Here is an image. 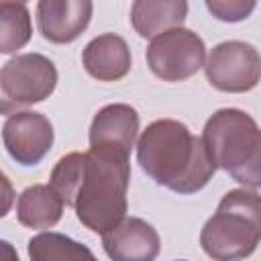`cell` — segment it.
<instances>
[{
	"label": "cell",
	"mask_w": 261,
	"mask_h": 261,
	"mask_svg": "<svg viewBox=\"0 0 261 261\" xmlns=\"http://www.w3.org/2000/svg\"><path fill=\"white\" fill-rule=\"evenodd\" d=\"M90 0H41L37 4V27L45 41L65 45L75 41L92 20Z\"/></svg>",
	"instance_id": "cell-10"
},
{
	"label": "cell",
	"mask_w": 261,
	"mask_h": 261,
	"mask_svg": "<svg viewBox=\"0 0 261 261\" xmlns=\"http://www.w3.org/2000/svg\"><path fill=\"white\" fill-rule=\"evenodd\" d=\"M202 141L216 163L247 190L261 188V128L239 108H220L204 124Z\"/></svg>",
	"instance_id": "cell-3"
},
{
	"label": "cell",
	"mask_w": 261,
	"mask_h": 261,
	"mask_svg": "<svg viewBox=\"0 0 261 261\" xmlns=\"http://www.w3.org/2000/svg\"><path fill=\"white\" fill-rule=\"evenodd\" d=\"M82 65L98 82H118L133 67L128 43L114 33L98 35L84 47Z\"/></svg>",
	"instance_id": "cell-12"
},
{
	"label": "cell",
	"mask_w": 261,
	"mask_h": 261,
	"mask_svg": "<svg viewBox=\"0 0 261 261\" xmlns=\"http://www.w3.org/2000/svg\"><path fill=\"white\" fill-rule=\"evenodd\" d=\"M186 16L188 2L184 0H137L130 6L133 29L145 39H155L165 31L179 29Z\"/></svg>",
	"instance_id": "cell-13"
},
{
	"label": "cell",
	"mask_w": 261,
	"mask_h": 261,
	"mask_svg": "<svg viewBox=\"0 0 261 261\" xmlns=\"http://www.w3.org/2000/svg\"><path fill=\"white\" fill-rule=\"evenodd\" d=\"M149 69L163 82H184L206 63V45L190 29H171L151 39L145 53Z\"/></svg>",
	"instance_id": "cell-6"
},
{
	"label": "cell",
	"mask_w": 261,
	"mask_h": 261,
	"mask_svg": "<svg viewBox=\"0 0 261 261\" xmlns=\"http://www.w3.org/2000/svg\"><path fill=\"white\" fill-rule=\"evenodd\" d=\"M57 67L41 53H20L8 59L0 69L2 112L14 114L20 106L43 102L55 92Z\"/></svg>",
	"instance_id": "cell-5"
},
{
	"label": "cell",
	"mask_w": 261,
	"mask_h": 261,
	"mask_svg": "<svg viewBox=\"0 0 261 261\" xmlns=\"http://www.w3.org/2000/svg\"><path fill=\"white\" fill-rule=\"evenodd\" d=\"M102 247L112 261H155L161 239L147 220L126 216L118 226L102 234Z\"/></svg>",
	"instance_id": "cell-11"
},
{
	"label": "cell",
	"mask_w": 261,
	"mask_h": 261,
	"mask_svg": "<svg viewBox=\"0 0 261 261\" xmlns=\"http://www.w3.org/2000/svg\"><path fill=\"white\" fill-rule=\"evenodd\" d=\"M31 261H98L94 253L75 239L61 232H39L27 245Z\"/></svg>",
	"instance_id": "cell-15"
},
{
	"label": "cell",
	"mask_w": 261,
	"mask_h": 261,
	"mask_svg": "<svg viewBox=\"0 0 261 261\" xmlns=\"http://www.w3.org/2000/svg\"><path fill=\"white\" fill-rule=\"evenodd\" d=\"M139 135V112L130 104L102 106L90 124V149L128 157Z\"/></svg>",
	"instance_id": "cell-9"
},
{
	"label": "cell",
	"mask_w": 261,
	"mask_h": 261,
	"mask_svg": "<svg viewBox=\"0 0 261 261\" xmlns=\"http://www.w3.org/2000/svg\"><path fill=\"white\" fill-rule=\"evenodd\" d=\"M128 181V157L96 149L63 155L49 177V186L65 206H71L77 220L98 234H106L126 218Z\"/></svg>",
	"instance_id": "cell-1"
},
{
	"label": "cell",
	"mask_w": 261,
	"mask_h": 261,
	"mask_svg": "<svg viewBox=\"0 0 261 261\" xmlns=\"http://www.w3.org/2000/svg\"><path fill=\"white\" fill-rule=\"evenodd\" d=\"M261 241V196L255 190H228L200 230V247L212 261H243Z\"/></svg>",
	"instance_id": "cell-4"
},
{
	"label": "cell",
	"mask_w": 261,
	"mask_h": 261,
	"mask_svg": "<svg viewBox=\"0 0 261 261\" xmlns=\"http://www.w3.org/2000/svg\"><path fill=\"white\" fill-rule=\"evenodd\" d=\"M255 6L253 0H206L210 14L222 22H241L251 16Z\"/></svg>",
	"instance_id": "cell-17"
},
{
	"label": "cell",
	"mask_w": 261,
	"mask_h": 261,
	"mask_svg": "<svg viewBox=\"0 0 261 261\" xmlns=\"http://www.w3.org/2000/svg\"><path fill=\"white\" fill-rule=\"evenodd\" d=\"M33 35L31 12L22 2H0V53L22 49Z\"/></svg>",
	"instance_id": "cell-16"
},
{
	"label": "cell",
	"mask_w": 261,
	"mask_h": 261,
	"mask_svg": "<svg viewBox=\"0 0 261 261\" xmlns=\"http://www.w3.org/2000/svg\"><path fill=\"white\" fill-rule=\"evenodd\" d=\"M63 206L65 202L51 186L35 184L20 192L16 200V218L27 228H51L61 220Z\"/></svg>",
	"instance_id": "cell-14"
},
{
	"label": "cell",
	"mask_w": 261,
	"mask_h": 261,
	"mask_svg": "<svg viewBox=\"0 0 261 261\" xmlns=\"http://www.w3.org/2000/svg\"><path fill=\"white\" fill-rule=\"evenodd\" d=\"M2 249H4V255H6V261H18V255H14L12 247L8 241H2Z\"/></svg>",
	"instance_id": "cell-18"
},
{
	"label": "cell",
	"mask_w": 261,
	"mask_h": 261,
	"mask_svg": "<svg viewBox=\"0 0 261 261\" xmlns=\"http://www.w3.org/2000/svg\"><path fill=\"white\" fill-rule=\"evenodd\" d=\"M137 161L157 186L175 194L200 192L218 169L202 137L173 118L147 124L137 141Z\"/></svg>",
	"instance_id": "cell-2"
},
{
	"label": "cell",
	"mask_w": 261,
	"mask_h": 261,
	"mask_svg": "<svg viewBox=\"0 0 261 261\" xmlns=\"http://www.w3.org/2000/svg\"><path fill=\"white\" fill-rule=\"evenodd\" d=\"M177 261H186V259H177Z\"/></svg>",
	"instance_id": "cell-19"
},
{
	"label": "cell",
	"mask_w": 261,
	"mask_h": 261,
	"mask_svg": "<svg viewBox=\"0 0 261 261\" xmlns=\"http://www.w3.org/2000/svg\"><path fill=\"white\" fill-rule=\"evenodd\" d=\"M51 120L35 110H18L4 120L2 141L6 153L20 165H37L53 147Z\"/></svg>",
	"instance_id": "cell-8"
},
{
	"label": "cell",
	"mask_w": 261,
	"mask_h": 261,
	"mask_svg": "<svg viewBox=\"0 0 261 261\" xmlns=\"http://www.w3.org/2000/svg\"><path fill=\"white\" fill-rule=\"evenodd\" d=\"M204 71L212 88L228 94H243L253 90L261 80V55L251 43L222 41L212 47Z\"/></svg>",
	"instance_id": "cell-7"
}]
</instances>
